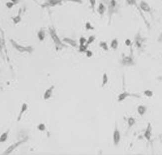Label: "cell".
Instances as JSON below:
<instances>
[{"mask_svg": "<svg viewBox=\"0 0 162 161\" xmlns=\"http://www.w3.org/2000/svg\"><path fill=\"white\" fill-rule=\"evenodd\" d=\"M101 2L103 3L107 8L108 16V25H110L112 22L113 16L118 14L121 8L120 4L116 0H101Z\"/></svg>", "mask_w": 162, "mask_h": 161, "instance_id": "cell-1", "label": "cell"}, {"mask_svg": "<svg viewBox=\"0 0 162 161\" xmlns=\"http://www.w3.org/2000/svg\"><path fill=\"white\" fill-rule=\"evenodd\" d=\"M48 30L50 37L55 45L56 51H59L62 50L64 48L68 47L65 44L62 42V41L61 40L56 32V30L53 27H49Z\"/></svg>", "mask_w": 162, "mask_h": 161, "instance_id": "cell-2", "label": "cell"}, {"mask_svg": "<svg viewBox=\"0 0 162 161\" xmlns=\"http://www.w3.org/2000/svg\"><path fill=\"white\" fill-rule=\"evenodd\" d=\"M10 42L12 46L19 52H21V53L27 52L28 53H32L34 50V47H32V46L30 45V46H24L23 45H20L13 39H10Z\"/></svg>", "mask_w": 162, "mask_h": 161, "instance_id": "cell-3", "label": "cell"}, {"mask_svg": "<svg viewBox=\"0 0 162 161\" xmlns=\"http://www.w3.org/2000/svg\"><path fill=\"white\" fill-rule=\"evenodd\" d=\"M147 40V38L143 36L141 31L139 30L134 36V44L138 50H142Z\"/></svg>", "mask_w": 162, "mask_h": 161, "instance_id": "cell-4", "label": "cell"}, {"mask_svg": "<svg viewBox=\"0 0 162 161\" xmlns=\"http://www.w3.org/2000/svg\"><path fill=\"white\" fill-rule=\"evenodd\" d=\"M125 3L127 6H134V7H136L137 8V9L139 11V13H140L142 18H143V21H144L146 26H147V27L148 29L150 28V27H151L150 24H149V22L147 21V19L145 17V16H144V14H143V13L142 12V11L140 8L139 5L138 4L137 1V0H125Z\"/></svg>", "mask_w": 162, "mask_h": 161, "instance_id": "cell-5", "label": "cell"}, {"mask_svg": "<svg viewBox=\"0 0 162 161\" xmlns=\"http://www.w3.org/2000/svg\"><path fill=\"white\" fill-rule=\"evenodd\" d=\"M139 5L140 8L142 11L147 13L150 14L151 16H153V12H152V8L150 5H149V4L147 2L144 0H141Z\"/></svg>", "mask_w": 162, "mask_h": 161, "instance_id": "cell-6", "label": "cell"}, {"mask_svg": "<svg viewBox=\"0 0 162 161\" xmlns=\"http://www.w3.org/2000/svg\"><path fill=\"white\" fill-rule=\"evenodd\" d=\"M121 63L125 66H131L134 65V62L131 55L123 56L121 60Z\"/></svg>", "mask_w": 162, "mask_h": 161, "instance_id": "cell-7", "label": "cell"}, {"mask_svg": "<svg viewBox=\"0 0 162 161\" xmlns=\"http://www.w3.org/2000/svg\"><path fill=\"white\" fill-rule=\"evenodd\" d=\"M65 0H46L41 6L43 7H53L61 4Z\"/></svg>", "mask_w": 162, "mask_h": 161, "instance_id": "cell-8", "label": "cell"}, {"mask_svg": "<svg viewBox=\"0 0 162 161\" xmlns=\"http://www.w3.org/2000/svg\"><path fill=\"white\" fill-rule=\"evenodd\" d=\"M22 12V9L20 8L18 11V14L16 16L12 17V21L15 25L18 24L19 23H20L21 22V21H22V16H21Z\"/></svg>", "mask_w": 162, "mask_h": 161, "instance_id": "cell-9", "label": "cell"}, {"mask_svg": "<svg viewBox=\"0 0 162 161\" xmlns=\"http://www.w3.org/2000/svg\"><path fill=\"white\" fill-rule=\"evenodd\" d=\"M26 141V140H22L21 141H20V142H18V143H16L14 144H13V145L11 146L10 147H9L8 148V149L5 152V153H4V155H8V154H9L10 153H11L14 150H15L19 145H20V144H21L22 143H24V142Z\"/></svg>", "mask_w": 162, "mask_h": 161, "instance_id": "cell-10", "label": "cell"}, {"mask_svg": "<svg viewBox=\"0 0 162 161\" xmlns=\"http://www.w3.org/2000/svg\"><path fill=\"white\" fill-rule=\"evenodd\" d=\"M62 41L65 43H66L67 44L70 45L71 46L74 47V48H76L78 45H77V43L76 42V41L74 39H73L69 37H64L62 39Z\"/></svg>", "mask_w": 162, "mask_h": 161, "instance_id": "cell-11", "label": "cell"}, {"mask_svg": "<svg viewBox=\"0 0 162 161\" xmlns=\"http://www.w3.org/2000/svg\"><path fill=\"white\" fill-rule=\"evenodd\" d=\"M106 10V6L102 2H100L98 8L97 9V12L99 14V15L101 16H103Z\"/></svg>", "mask_w": 162, "mask_h": 161, "instance_id": "cell-12", "label": "cell"}, {"mask_svg": "<svg viewBox=\"0 0 162 161\" xmlns=\"http://www.w3.org/2000/svg\"><path fill=\"white\" fill-rule=\"evenodd\" d=\"M37 37L39 40L40 42H42L45 40L46 38V33L44 28H42L37 32Z\"/></svg>", "mask_w": 162, "mask_h": 161, "instance_id": "cell-13", "label": "cell"}, {"mask_svg": "<svg viewBox=\"0 0 162 161\" xmlns=\"http://www.w3.org/2000/svg\"><path fill=\"white\" fill-rule=\"evenodd\" d=\"M121 139L120 133L119 130L116 128L114 133V141L115 145H118Z\"/></svg>", "mask_w": 162, "mask_h": 161, "instance_id": "cell-14", "label": "cell"}, {"mask_svg": "<svg viewBox=\"0 0 162 161\" xmlns=\"http://www.w3.org/2000/svg\"><path fill=\"white\" fill-rule=\"evenodd\" d=\"M54 88V86L52 85L46 91V92L44 95V99L46 100L50 97V96L52 94V90Z\"/></svg>", "mask_w": 162, "mask_h": 161, "instance_id": "cell-15", "label": "cell"}, {"mask_svg": "<svg viewBox=\"0 0 162 161\" xmlns=\"http://www.w3.org/2000/svg\"><path fill=\"white\" fill-rule=\"evenodd\" d=\"M151 129H152V127H151V125L150 123H149L148 126V128L147 130L146 131V132L145 133L144 136L148 140L150 141L151 139Z\"/></svg>", "mask_w": 162, "mask_h": 161, "instance_id": "cell-16", "label": "cell"}, {"mask_svg": "<svg viewBox=\"0 0 162 161\" xmlns=\"http://www.w3.org/2000/svg\"><path fill=\"white\" fill-rule=\"evenodd\" d=\"M136 96V97H138L137 95H136V94H130L129 93H127L126 92H124L123 93H122V94H121L119 96V101H122L123 100V99H124L127 96Z\"/></svg>", "mask_w": 162, "mask_h": 161, "instance_id": "cell-17", "label": "cell"}, {"mask_svg": "<svg viewBox=\"0 0 162 161\" xmlns=\"http://www.w3.org/2000/svg\"><path fill=\"white\" fill-rule=\"evenodd\" d=\"M119 47V41L118 38H115L113 39L111 43V47L114 49L116 50Z\"/></svg>", "mask_w": 162, "mask_h": 161, "instance_id": "cell-18", "label": "cell"}, {"mask_svg": "<svg viewBox=\"0 0 162 161\" xmlns=\"http://www.w3.org/2000/svg\"><path fill=\"white\" fill-rule=\"evenodd\" d=\"M99 47L103 50L107 51L109 50V46L107 43L105 41H100L99 43Z\"/></svg>", "mask_w": 162, "mask_h": 161, "instance_id": "cell-19", "label": "cell"}, {"mask_svg": "<svg viewBox=\"0 0 162 161\" xmlns=\"http://www.w3.org/2000/svg\"><path fill=\"white\" fill-rule=\"evenodd\" d=\"M27 105L26 103H23L22 106V110L21 111V112L19 115V117H18V121H19L20 120V119H21V117H22V116L23 115V114L27 110Z\"/></svg>", "mask_w": 162, "mask_h": 161, "instance_id": "cell-20", "label": "cell"}, {"mask_svg": "<svg viewBox=\"0 0 162 161\" xmlns=\"http://www.w3.org/2000/svg\"><path fill=\"white\" fill-rule=\"evenodd\" d=\"M9 130H8V131H7L6 132L3 133L0 137V143H3L5 142L7 138H8V135L9 133Z\"/></svg>", "mask_w": 162, "mask_h": 161, "instance_id": "cell-21", "label": "cell"}, {"mask_svg": "<svg viewBox=\"0 0 162 161\" xmlns=\"http://www.w3.org/2000/svg\"><path fill=\"white\" fill-rule=\"evenodd\" d=\"M85 28L87 31H93L95 29L94 27L92 26L91 23L89 22H87L85 23Z\"/></svg>", "mask_w": 162, "mask_h": 161, "instance_id": "cell-22", "label": "cell"}, {"mask_svg": "<svg viewBox=\"0 0 162 161\" xmlns=\"http://www.w3.org/2000/svg\"><path fill=\"white\" fill-rule=\"evenodd\" d=\"M95 40V37L94 35H91L90 36H89L88 37V38L87 39V41L86 43L85 44V45L88 47L89 45H90V44H91Z\"/></svg>", "mask_w": 162, "mask_h": 161, "instance_id": "cell-23", "label": "cell"}, {"mask_svg": "<svg viewBox=\"0 0 162 161\" xmlns=\"http://www.w3.org/2000/svg\"><path fill=\"white\" fill-rule=\"evenodd\" d=\"M146 108L144 106L140 105L138 108V112L139 114L141 116L143 115L146 113Z\"/></svg>", "mask_w": 162, "mask_h": 161, "instance_id": "cell-24", "label": "cell"}, {"mask_svg": "<svg viewBox=\"0 0 162 161\" xmlns=\"http://www.w3.org/2000/svg\"><path fill=\"white\" fill-rule=\"evenodd\" d=\"M90 8L92 9V11L93 13H95V6H96V0H89Z\"/></svg>", "mask_w": 162, "mask_h": 161, "instance_id": "cell-25", "label": "cell"}, {"mask_svg": "<svg viewBox=\"0 0 162 161\" xmlns=\"http://www.w3.org/2000/svg\"><path fill=\"white\" fill-rule=\"evenodd\" d=\"M87 46L84 44V45H79V51L80 52H85L87 50Z\"/></svg>", "mask_w": 162, "mask_h": 161, "instance_id": "cell-26", "label": "cell"}, {"mask_svg": "<svg viewBox=\"0 0 162 161\" xmlns=\"http://www.w3.org/2000/svg\"><path fill=\"white\" fill-rule=\"evenodd\" d=\"M107 81H108L107 75L106 73H104L103 75V82H102V86L103 87L104 85H105L107 83Z\"/></svg>", "mask_w": 162, "mask_h": 161, "instance_id": "cell-27", "label": "cell"}, {"mask_svg": "<svg viewBox=\"0 0 162 161\" xmlns=\"http://www.w3.org/2000/svg\"><path fill=\"white\" fill-rule=\"evenodd\" d=\"M15 5H16L14 3L12 2L11 1V2H7L6 3V6L9 9H12Z\"/></svg>", "mask_w": 162, "mask_h": 161, "instance_id": "cell-28", "label": "cell"}, {"mask_svg": "<svg viewBox=\"0 0 162 161\" xmlns=\"http://www.w3.org/2000/svg\"><path fill=\"white\" fill-rule=\"evenodd\" d=\"M87 41V39L84 37H81L79 39V45H84L86 44Z\"/></svg>", "mask_w": 162, "mask_h": 161, "instance_id": "cell-29", "label": "cell"}, {"mask_svg": "<svg viewBox=\"0 0 162 161\" xmlns=\"http://www.w3.org/2000/svg\"><path fill=\"white\" fill-rule=\"evenodd\" d=\"M134 123H135V120H134V119H133L132 118H130L128 119V123L129 127L132 126L134 124Z\"/></svg>", "mask_w": 162, "mask_h": 161, "instance_id": "cell-30", "label": "cell"}, {"mask_svg": "<svg viewBox=\"0 0 162 161\" xmlns=\"http://www.w3.org/2000/svg\"><path fill=\"white\" fill-rule=\"evenodd\" d=\"M65 2H69L74 3L82 4L83 3V0H65Z\"/></svg>", "mask_w": 162, "mask_h": 161, "instance_id": "cell-31", "label": "cell"}, {"mask_svg": "<svg viewBox=\"0 0 162 161\" xmlns=\"http://www.w3.org/2000/svg\"><path fill=\"white\" fill-rule=\"evenodd\" d=\"M124 43H125V45L127 46L131 47V45H132V42H131V41L130 40V39H129V38H127V39H125V42H124Z\"/></svg>", "mask_w": 162, "mask_h": 161, "instance_id": "cell-32", "label": "cell"}, {"mask_svg": "<svg viewBox=\"0 0 162 161\" xmlns=\"http://www.w3.org/2000/svg\"><path fill=\"white\" fill-rule=\"evenodd\" d=\"M144 93L145 95H146L147 96H149V97H151L153 93V92L151 90H146L145 92H144Z\"/></svg>", "mask_w": 162, "mask_h": 161, "instance_id": "cell-33", "label": "cell"}, {"mask_svg": "<svg viewBox=\"0 0 162 161\" xmlns=\"http://www.w3.org/2000/svg\"><path fill=\"white\" fill-rule=\"evenodd\" d=\"M85 53H86V55L87 57H91L93 55L92 52L90 50H87L85 52Z\"/></svg>", "mask_w": 162, "mask_h": 161, "instance_id": "cell-34", "label": "cell"}, {"mask_svg": "<svg viewBox=\"0 0 162 161\" xmlns=\"http://www.w3.org/2000/svg\"><path fill=\"white\" fill-rule=\"evenodd\" d=\"M38 128L39 130H45V125L43 124V123H41V124H40L38 126Z\"/></svg>", "mask_w": 162, "mask_h": 161, "instance_id": "cell-35", "label": "cell"}, {"mask_svg": "<svg viewBox=\"0 0 162 161\" xmlns=\"http://www.w3.org/2000/svg\"><path fill=\"white\" fill-rule=\"evenodd\" d=\"M157 41L158 42L161 43L162 42V31L161 32V33L159 34L158 38H157Z\"/></svg>", "mask_w": 162, "mask_h": 161, "instance_id": "cell-36", "label": "cell"}, {"mask_svg": "<svg viewBox=\"0 0 162 161\" xmlns=\"http://www.w3.org/2000/svg\"><path fill=\"white\" fill-rule=\"evenodd\" d=\"M11 1L13 3H14L15 5H17L19 3L20 0H11Z\"/></svg>", "mask_w": 162, "mask_h": 161, "instance_id": "cell-37", "label": "cell"}, {"mask_svg": "<svg viewBox=\"0 0 162 161\" xmlns=\"http://www.w3.org/2000/svg\"><path fill=\"white\" fill-rule=\"evenodd\" d=\"M1 48H2V39L0 38V50H1Z\"/></svg>", "mask_w": 162, "mask_h": 161, "instance_id": "cell-38", "label": "cell"}]
</instances>
